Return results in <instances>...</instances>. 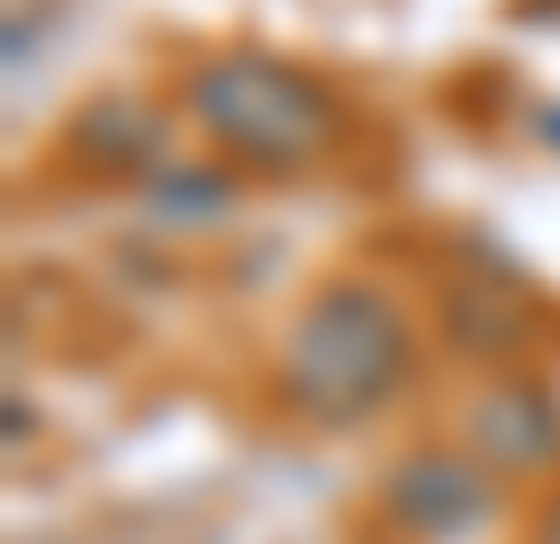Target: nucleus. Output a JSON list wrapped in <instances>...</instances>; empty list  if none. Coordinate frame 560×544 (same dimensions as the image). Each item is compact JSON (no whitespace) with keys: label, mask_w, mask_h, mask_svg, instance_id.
Segmentation results:
<instances>
[{"label":"nucleus","mask_w":560,"mask_h":544,"mask_svg":"<svg viewBox=\"0 0 560 544\" xmlns=\"http://www.w3.org/2000/svg\"><path fill=\"white\" fill-rule=\"evenodd\" d=\"M419 335L401 319V302L369 277H335L302 302V319L284 327V394L318 427H351L376 403H394L410 378Z\"/></svg>","instance_id":"nucleus-1"},{"label":"nucleus","mask_w":560,"mask_h":544,"mask_svg":"<svg viewBox=\"0 0 560 544\" xmlns=\"http://www.w3.org/2000/svg\"><path fill=\"white\" fill-rule=\"evenodd\" d=\"M185 109L201 118V135L252 176H293V167L327 160V142L343 135V109L318 76L284 68L268 50H226L201 59L185 76Z\"/></svg>","instance_id":"nucleus-2"},{"label":"nucleus","mask_w":560,"mask_h":544,"mask_svg":"<svg viewBox=\"0 0 560 544\" xmlns=\"http://www.w3.org/2000/svg\"><path fill=\"white\" fill-rule=\"evenodd\" d=\"M468 436L486 452V470H544V461H560V410H552V394H536V385L486 394L477 419H468Z\"/></svg>","instance_id":"nucleus-3"},{"label":"nucleus","mask_w":560,"mask_h":544,"mask_svg":"<svg viewBox=\"0 0 560 544\" xmlns=\"http://www.w3.org/2000/svg\"><path fill=\"white\" fill-rule=\"evenodd\" d=\"M394 511L410 528H427V536H452V528L486 520V470H477V461H435V452H419V461L394 470Z\"/></svg>","instance_id":"nucleus-4"},{"label":"nucleus","mask_w":560,"mask_h":544,"mask_svg":"<svg viewBox=\"0 0 560 544\" xmlns=\"http://www.w3.org/2000/svg\"><path fill=\"white\" fill-rule=\"evenodd\" d=\"M536 544H560V502L544 511V536H536Z\"/></svg>","instance_id":"nucleus-5"}]
</instances>
